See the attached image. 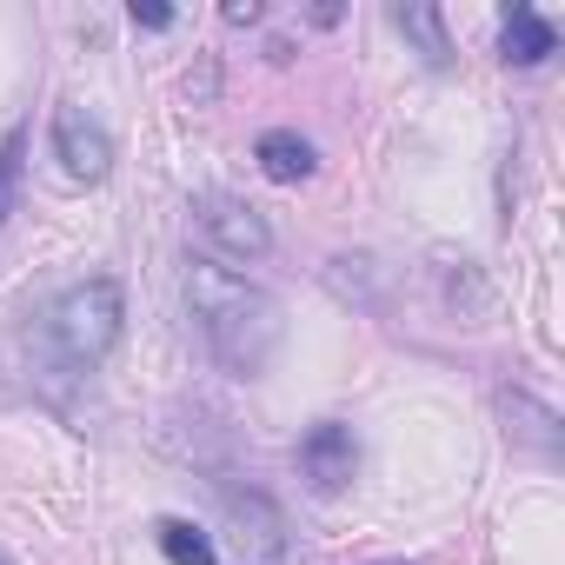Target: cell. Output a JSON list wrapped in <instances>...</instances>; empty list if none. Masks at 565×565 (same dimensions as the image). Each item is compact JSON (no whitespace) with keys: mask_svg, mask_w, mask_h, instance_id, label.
Returning a JSON list of instances; mask_svg holds the SVG:
<instances>
[{"mask_svg":"<svg viewBox=\"0 0 565 565\" xmlns=\"http://www.w3.org/2000/svg\"><path fill=\"white\" fill-rule=\"evenodd\" d=\"M186 307H193V320H200V333L226 373H239V380L266 373V360L279 347V300L266 287H253L233 266L200 259L186 273Z\"/></svg>","mask_w":565,"mask_h":565,"instance_id":"6da1fadb","label":"cell"},{"mask_svg":"<svg viewBox=\"0 0 565 565\" xmlns=\"http://www.w3.org/2000/svg\"><path fill=\"white\" fill-rule=\"evenodd\" d=\"M120 327H127V294H120V279H107V273L74 279V287L41 313L54 373H94V366L120 347Z\"/></svg>","mask_w":565,"mask_h":565,"instance_id":"7a4b0ae2","label":"cell"},{"mask_svg":"<svg viewBox=\"0 0 565 565\" xmlns=\"http://www.w3.org/2000/svg\"><path fill=\"white\" fill-rule=\"evenodd\" d=\"M193 226H200L213 266H246V259H266V253H273V226H266V213L246 206V200H233V193H206V200H193Z\"/></svg>","mask_w":565,"mask_h":565,"instance_id":"3957f363","label":"cell"},{"mask_svg":"<svg viewBox=\"0 0 565 565\" xmlns=\"http://www.w3.org/2000/svg\"><path fill=\"white\" fill-rule=\"evenodd\" d=\"M54 160H61V173L67 180H81V186H100L107 173H114V140H107V127L87 114V107H61L54 114Z\"/></svg>","mask_w":565,"mask_h":565,"instance_id":"277c9868","label":"cell"},{"mask_svg":"<svg viewBox=\"0 0 565 565\" xmlns=\"http://www.w3.org/2000/svg\"><path fill=\"white\" fill-rule=\"evenodd\" d=\"M300 472H307V486L313 492H347L353 486V472H360V439H353V426H340V419H320L307 439H300Z\"/></svg>","mask_w":565,"mask_h":565,"instance_id":"5b68a950","label":"cell"},{"mask_svg":"<svg viewBox=\"0 0 565 565\" xmlns=\"http://www.w3.org/2000/svg\"><path fill=\"white\" fill-rule=\"evenodd\" d=\"M253 160H259V173L279 180V186H300V180H313V167H320L313 140L294 134V127H266V134L253 140Z\"/></svg>","mask_w":565,"mask_h":565,"instance_id":"8992f818","label":"cell"},{"mask_svg":"<svg viewBox=\"0 0 565 565\" xmlns=\"http://www.w3.org/2000/svg\"><path fill=\"white\" fill-rule=\"evenodd\" d=\"M545 54H558V28L545 14H532V8H505V21H499V61L505 67H539Z\"/></svg>","mask_w":565,"mask_h":565,"instance_id":"52a82bcc","label":"cell"},{"mask_svg":"<svg viewBox=\"0 0 565 565\" xmlns=\"http://www.w3.org/2000/svg\"><path fill=\"white\" fill-rule=\"evenodd\" d=\"M393 28L426 54V67H452V41H446V14H439V8L406 0V8H393Z\"/></svg>","mask_w":565,"mask_h":565,"instance_id":"ba28073f","label":"cell"},{"mask_svg":"<svg viewBox=\"0 0 565 565\" xmlns=\"http://www.w3.org/2000/svg\"><path fill=\"white\" fill-rule=\"evenodd\" d=\"M153 539H160L167 565H213V558H220V552H213V539H206L193 519H160V525H153Z\"/></svg>","mask_w":565,"mask_h":565,"instance_id":"9c48e42d","label":"cell"},{"mask_svg":"<svg viewBox=\"0 0 565 565\" xmlns=\"http://www.w3.org/2000/svg\"><path fill=\"white\" fill-rule=\"evenodd\" d=\"M21 160H28V127L14 120L8 134H0V233H8V220L21 206Z\"/></svg>","mask_w":565,"mask_h":565,"instance_id":"30bf717a","label":"cell"},{"mask_svg":"<svg viewBox=\"0 0 565 565\" xmlns=\"http://www.w3.org/2000/svg\"><path fill=\"white\" fill-rule=\"evenodd\" d=\"M134 28L160 34V28H173V8H140V0H134Z\"/></svg>","mask_w":565,"mask_h":565,"instance_id":"8fae6325","label":"cell"},{"mask_svg":"<svg viewBox=\"0 0 565 565\" xmlns=\"http://www.w3.org/2000/svg\"><path fill=\"white\" fill-rule=\"evenodd\" d=\"M220 14H226L233 28H253V21H259V8H253V0H226V8H220Z\"/></svg>","mask_w":565,"mask_h":565,"instance_id":"7c38bea8","label":"cell"},{"mask_svg":"<svg viewBox=\"0 0 565 565\" xmlns=\"http://www.w3.org/2000/svg\"><path fill=\"white\" fill-rule=\"evenodd\" d=\"M0 565H8V558H0Z\"/></svg>","mask_w":565,"mask_h":565,"instance_id":"4fadbf2b","label":"cell"}]
</instances>
